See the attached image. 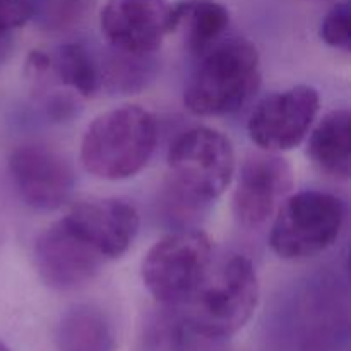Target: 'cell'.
Returning a JSON list of instances; mask_svg holds the SVG:
<instances>
[{
    "instance_id": "1",
    "label": "cell",
    "mask_w": 351,
    "mask_h": 351,
    "mask_svg": "<svg viewBox=\"0 0 351 351\" xmlns=\"http://www.w3.org/2000/svg\"><path fill=\"white\" fill-rule=\"evenodd\" d=\"M259 302L256 267L242 254L211 261L197 287L168 319V343L177 351H201L228 339L252 317Z\"/></svg>"
},
{
    "instance_id": "2",
    "label": "cell",
    "mask_w": 351,
    "mask_h": 351,
    "mask_svg": "<svg viewBox=\"0 0 351 351\" xmlns=\"http://www.w3.org/2000/svg\"><path fill=\"white\" fill-rule=\"evenodd\" d=\"M184 91V105L199 117L235 113L261 86V57L242 36H225L197 57Z\"/></svg>"
},
{
    "instance_id": "3",
    "label": "cell",
    "mask_w": 351,
    "mask_h": 351,
    "mask_svg": "<svg viewBox=\"0 0 351 351\" xmlns=\"http://www.w3.org/2000/svg\"><path fill=\"white\" fill-rule=\"evenodd\" d=\"M156 144L154 117L137 105H123L89 123L81 143V161L95 177L125 180L146 167Z\"/></svg>"
},
{
    "instance_id": "4",
    "label": "cell",
    "mask_w": 351,
    "mask_h": 351,
    "mask_svg": "<svg viewBox=\"0 0 351 351\" xmlns=\"http://www.w3.org/2000/svg\"><path fill=\"white\" fill-rule=\"evenodd\" d=\"M235 167V149L225 134L209 127L185 130L168 151L170 199L202 208L228 189Z\"/></svg>"
},
{
    "instance_id": "5",
    "label": "cell",
    "mask_w": 351,
    "mask_h": 351,
    "mask_svg": "<svg viewBox=\"0 0 351 351\" xmlns=\"http://www.w3.org/2000/svg\"><path fill=\"white\" fill-rule=\"evenodd\" d=\"M271 226L269 245L281 259H307L338 240L346 219L343 199L324 191H302L283 201Z\"/></svg>"
},
{
    "instance_id": "6",
    "label": "cell",
    "mask_w": 351,
    "mask_h": 351,
    "mask_svg": "<svg viewBox=\"0 0 351 351\" xmlns=\"http://www.w3.org/2000/svg\"><path fill=\"white\" fill-rule=\"evenodd\" d=\"M213 261V243L201 230H180L158 240L141 263L144 287L168 308L180 305Z\"/></svg>"
},
{
    "instance_id": "7",
    "label": "cell",
    "mask_w": 351,
    "mask_h": 351,
    "mask_svg": "<svg viewBox=\"0 0 351 351\" xmlns=\"http://www.w3.org/2000/svg\"><path fill=\"white\" fill-rule=\"evenodd\" d=\"M319 105V93L311 86L300 84L273 93L250 113L247 123L250 139L271 153L293 149L311 130Z\"/></svg>"
},
{
    "instance_id": "8",
    "label": "cell",
    "mask_w": 351,
    "mask_h": 351,
    "mask_svg": "<svg viewBox=\"0 0 351 351\" xmlns=\"http://www.w3.org/2000/svg\"><path fill=\"white\" fill-rule=\"evenodd\" d=\"M293 189V170L276 153H254L243 161L239 171L233 211L245 228L266 225Z\"/></svg>"
},
{
    "instance_id": "9",
    "label": "cell",
    "mask_w": 351,
    "mask_h": 351,
    "mask_svg": "<svg viewBox=\"0 0 351 351\" xmlns=\"http://www.w3.org/2000/svg\"><path fill=\"white\" fill-rule=\"evenodd\" d=\"M9 170L19 195L33 209L55 211L72 197L74 170L51 147L41 144L16 147L9 158Z\"/></svg>"
},
{
    "instance_id": "10",
    "label": "cell",
    "mask_w": 351,
    "mask_h": 351,
    "mask_svg": "<svg viewBox=\"0 0 351 351\" xmlns=\"http://www.w3.org/2000/svg\"><path fill=\"white\" fill-rule=\"evenodd\" d=\"M99 24L108 43L123 53L149 57L171 33L167 0H106Z\"/></svg>"
},
{
    "instance_id": "11",
    "label": "cell",
    "mask_w": 351,
    "mask_h": 351,
    "mask_svg": "<svg viewBox=\"0 0 351 351\" xmlns=\"http://www.w3.org/2000/svg\"><path fill=\"white\" fill-rule=\"evenodd\" d=\"M34 261L48 287L69 291L95 280L106 259L60 219L40 233L34 243Z\"/></svg>"
},
{
    "instance_id": "12",
    "label": "cell",
    "mask_w": 351,
    "mask_h": 351,
    "mask_svg": "<svg viewBox=\"0 0 351 351\" xmlns=\"http://www.w3.org/2000/svg\"><path fill=\"white\" fill-rule=\"evenodd\" d=\"M62 221L106 261L123 256L139 232L136 208L120 199L82 201Z\"/></svg>"
},
{
    "instance_id": "13",
    "label": "cell",
    "mask_w": 351,
    "mask_h": 351,
    "mask_svg": "<svg viewBox=\"0 0 351 351\" xmlns=\"http://www.w3.org/2000/svg\"><path fill=\"white\" fill-rule=\"evenodd\" d=\"M230 12L216 0H180L171 5V33H178L195 57L226 36Z\"/></svg>"
},
{
    "instance_id": "14",
    "label": "cell",
    "mask_w": 351,
    "mask_h": 351,
    "mask_svg": "<svg viewBox=\"0 0 351 351\" xmlns=\"http://www.w3.org/2000/svg\"><path fill=\"white\" fill-rule=\"evenodd\" d=\"M350 112L335 110L312 130L308 154L312 161L336 178L350 177Z\"/></svg>"
},
{
    "instance_id": "15",
    "label": "cell",
    "mask_w": 351,
    "mask_h": 351,
    "mask_svg": "<svg viewBox=\"0 0 351 351\" xmlns=\"http://www.w3.org/2000/svg\"><path fill=\"white\" fill-rule=\"evenodd\" d=\"M48 75L50 81H58L84 98H91L101 88L99 62L79 43H65L48 55Z\"/></svg>"
},
{
    "instance_id": "16",
    "label": "cell",
    "mask_w": 351,
    "mask_h": 351,
    "mask_svg": "<svg viewBox=\"0 0 351 351\" xmlns=\"http://www.w3.org/2000/svg\"><path fill=\"white\" fill-rule=\"evenodd\" d=\"M96 0H31V21L47 33H69L84 26Z\"/></svg>"
},
{
    "instance_id": "17",
    "label": "cell",
    "mask_w": 351,
    "mask_h": 351,
    "mask_svg": "<svg viewBox=\"0 0 351 351\" xmlns=\"http://www.w3.org/2000/svg\"><path fill=\"white\" fill-rule=\"evenodd\" d=\"M62 341L72 351H103L110 343L105 319L93 308H75L62 322Z\"/></svg>"
},
{
    "instance_id": "18",
    "label": "cell",
    "mask_w": 351,
    "mask_h": 351,
    "mask_svg": "<svg viewBox=\"0 0 351 351\" xmlns=\"http://www.w3.org/2000/svg\"><path fill=\"white\" fill-rule=\"evenodd\" d=\"M321 36L329 47L350 51L351 48V5L350 0L336 3L321 24Z\"/></svg>"
},
{
    "instance_id": "19",
    "label": "cell",
    "mask_w": 351,
    "mask_h": 351,
    "mask_svg": "<svg viewBox=\"0 0 351 351\" xmlns=\"http://www.w3.org/2000/svg\"><path fill=\"white\" fill-rule=\"evenodd\" d=\"M31 21V0H0V36Z\"/></svg>"
},
{
    "instance_id": "20",
    "label": "cell",
    "mask_w": 351,
    "mask_h": 351,
    "mask_svg": "<svg viewBox=\"0 0 351 351\" xmlns=\"http://www.w3.org/2000/svg\"><path fill=\"white\" fill-rule=\"evenodd\" d=\"M9 51H10L9 36H0V62H3V58L9 55Z\"/></svg>"
},
{
    "instance_id": "21",
    "label": "cell",
    "mask_w": 351,
    "mask_h": 351,
    "mask_svg": "<svg viewBox=\"0 0 351 351\" xmlns=\"http://www.w3.org/2000/svg\"><path fill=\"white\" fill-rule=\"evenodd\" d=\"M0 351H10L9 348H7V346L5 345H3V343L2 341H0Z\"/></svg>"
}]
</instances>
